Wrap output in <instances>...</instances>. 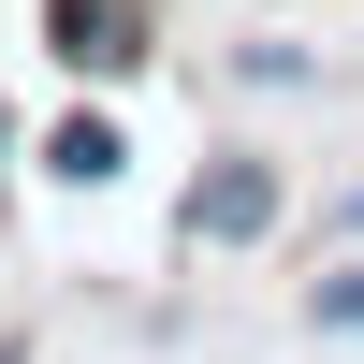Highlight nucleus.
I'll return each instance as SVG.
<instances>
[{
    "label": "nucleus",
    "instance_id": "20e7f679",
    "mask_svg": "<svg viewBox=\"0 0 364 364\" xmlns=\"http://www.w3.org/2000/svg\"><path fill=\"white\" fill-rule=\"evenodd\" d=\"M321 336H364V262H350V277H321Z\"/></svg>",
    "mask_w": 364,
    "mask_h": 364
},
{
    "label": "nucleus",
    "instance_id": "f03ea898",
    "mask_svg": "<svg viewBox=\"0 0 364 364\" xmlns=\"http://www.w3.org/2000/svg\"><path fill=\"white\" fill-rule=\"evenodd\" d=\"M248 233H277V175H262V161H219L190 190V248H248Z\"/></svg>",
    "mask_w": 364,
    "mask_h": 364
},
{
    "label": "nucleus",
    "instance_id": "f257e3e1",
    "mask_svg": "<svg viewBox=\"0 0 364 364\" xmlns=\"http://www.w3.org/2000/svg\"><path fill=\"white\" fill-rule=\"evenodd\" d=\"M44 29H58L73 73H132L146 58V0H44Z\"/></svg>",
    "mask_w": 364,
    "mask_h": 364
},
{
    "label": "nucleus",
    "instance_id": "7ed1b4c3",
    "mask_svg": "<svg viewBox=\"0 0 364 364\" xmlns=\"http://www.w3.org/2000/svg\"><path fill=\"white\" fill-rule=\"evenodd\" d=\"M44 161H58V175H73V190H102V175H117V132H102V117H73V132H58V146H44Z\"/></svg>",
    "mask_w": 364,
    "mask_h": 364
}]
</instances>
